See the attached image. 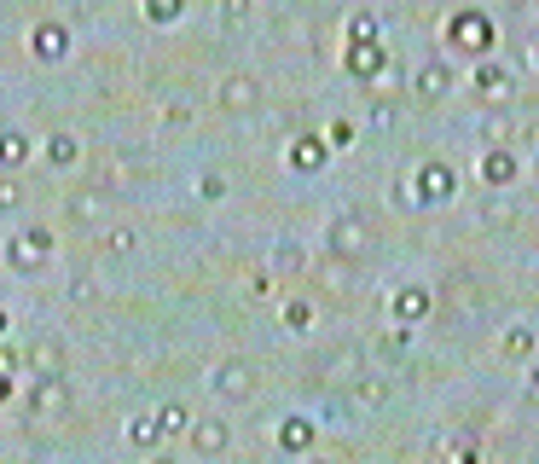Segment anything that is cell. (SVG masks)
Listing matches in <instances>:
<instances>
[{"instance_id": "cell-1", "label": "cell", "mask_w": 539, "mask_h": 464, "mask_svg": "<svg viewBox=\"0 0 539 464\" xmlns=\"http://www.w3.org/2000/svg\"><path fill=\"white\" fill-rule=\"evenodd\" d=\"M325 250L337 255V262H366V255H371V227L360 215H337L325 227Z\"/></svg>"}, {"instance_id": "cell-2", "label": "cell", "mask_w": 539, "mask_h": 464, "mask_svg": "<svg viewBox=\"0 0 539 464\" xmlns=\"http://www.w3.org/2000/svg\"><path fill=\"white\" fill-rule=\"evenodd\" d=\"M46 255H53V232H46V227H24V232L6 244V267H18V273H36Z\"/></svg>"}, {"instance_id": "cell-3", "label": "cell", "mask_w": 539, "mask_h": 464, "mask_svg": "<svg viewBox=\"0 0 539 464\" xmlns=\"http://www.w3.org/2000/svg\"><path fill=\"white\" fill-rule=\"evenodd\" d=\"M360 372H366V355H360L354 343H342V348H331V355L313 360V377L320 383H354Z\"/></svg>"}, {"instance_id": "cell-4", "label": "cell", "mask_w": 539, "mask_h": 464, "mask_svg": "<svg viewBox=\"0 0 539 464\" xmlns=\"http://www.w3.org/2000/svg\"><path fill=\"white\" fill-rule=\"evenodd\" d=\"M256 105H261V82L249 70H232L227 82H220V110H227V117H249Z\"/></svg>"}, {"instance_id": "cell-5", "label": "cell", "mask_w": 539, "mask_h": 464, "mask_svg": "<svg viewBox=\"0 0 539 464\" xmlns=\"http://www.w3.org/2000/svg\"><path fill=\"white\" fill-rule=\"evenodd\" d=\"M447 36H453L458 46H464V53H487V46H493V24H487L482 12H458Z\"/></svg>"}, {"instance_id": "cell-6", "label": "cell", "mask_w": 539, "mask_h": 464, "mask_svg": "<svg viewBox=\"0 0 539 464\" xmlns=\"http://www.w3.org/2000/svg\"><path fill=\"white\" fill-rule=\"evenodd\" d=\"M215 395L220 401H249V395H256V372H249L244 360H227L215 372Z\"/></svg>"}, {"instance_id": "cell-7", "label": "cell", "mask_w": 539, "mask_h": 464, "mask_svg": "<svg viewBox=\"0 0 539 464\" xmlns=\"http://www.w3.org/2000/svg\"><path fill=\"white\" fill-rule=\"evenodd\" d=\"M192 447H198L203 459L227 453V447H232V424H227V418H198V424H192Z\"/></svg>"}, {"instance_id": "cell-8", "label": "cell", "mask_w": 539, "mask_h": 464, "mask_svg": "<svg viewBox=\"0 0 539 464\" xmlns=\"http://www.w3.org/2000/svg\"><path fill=\"white\" fill-rule=\"evenodd\" d=\"M29 46H36V58H41V64H58V58L70 53V29H65V24H36Z\"/></svg>"}, {"instance_id": "cell-9", "label": "cell", "mask_w": 539, "mask_h": 464, "mask_svg": "<svg viewBox=\"0 0 539 464\" xmlns=\"http://www.w3.org/2000/svg\"><path fill=\"white\" fill-rule=\"evenodd\" d=\"M482 180L493 186V191H511V180H516V151L511 146H493L482 157Z\"/></svg>"}, {"instance_id": "cell-10", "label": "cell", "mask_w": 539, "mask_h": 464, "mask_svg": "<svg viewBox=\"0 0 539 464\" xmlns=\"http://www.w3.org/2000/svg\"><path fill=\"white\" fill-rule=\"evenodd\" d=\"M383 64H389V53L377 41H354V46H348V76H360V82L383 76Z\"/></svg>"}, {"instance_id": "cell-11", "label": "cell", "mask_w": 539, "mask_h": 464, "mask_svg": "<svg viewBox=\"0 0 539 464\" xmlns=\"http://www.w3.org/2000/svg\"><path fill=\"white\" fill-rule=\"evenodd\" d=\"M418 191H423L430 203H447L453 191H458V174H453L447 163H423V169H418Z\"/></svg>"}, {"instance_id": "cell-12", "label": "cell", "mask_w": 539, "mask_h": 464, "mask_svg": "<svg viewBox=\"0 0 539 464\" xmlns=\"http://www.w3.org/2000/svg\"><path fill=\"white\" fill-rule=\"evenodd\" d=\"M29 407H36L41 418L65 412V407H70V389H65V377H36V395H29Z\"/></svg>"}, {"instance_id": "cell-13", "label": "cell", "mask_w": 539, "mask_h": 464, "mask_svg": "<svg viewBox=\"0 0 539 464\" xmlns=\"http://www.w3.org/2000/svg\"><path fill=\"white\" fill-rule=\"evenodd\" d=\"M383 401H389V377L360 372L354 383H348V407H383Z\"/></svg>"}, {"instance_id": "cell-14", "label": "cell", "mask_w": 539, "mask_h": 464, "mask_svg": "<svg viewBox=\"0 0 539 464\" xmlns=\"http://www.w3.org/2000/svg\"><path fill=\"white\" fill-rule=\"evenodd\" d=\"M290 169H296V174L325 169V139H320V134H296V146H290Z\"/></svg>"}, {"instance_id": "cell-15", "label": "cell", "mask_w": 539, "mask_h": 464, "mask_svg": "<svg viewBox=\"0 0 539 464\" xmlns=\"http://www.w3.org/2000/svg\"><path fill=\"white\" fill-rule=\"evenodd\" d=\"M423 314H430V291H423V284H406V291H394V319H401V325H418Z\"/></svg>"}, {"instance_id": "cell-16", "label": "cell", "mask_w": 539, "mask_h": 464, "mask_svg": "<svg viewBox=\"0 0 539 464\" xmlns=\"http://www.w3.org/2000/svg\"><path fill=\"white\" fill-rule=\"evenodd\" d=\"M139 174H146V163H139V157H128V151H117V157L105 163V186H110V191H128Z\"/></svg>"}, {"instance_id": "cell-17", "label": "cell", "mask_w": 539, "mask_h": 464, "mask_svg": "<svg viewBox=\"0 0 539 464\" xmlns=\"http://www.w3.org/2000/svg\"><path fill=\"white\" fill-rule=\"evenodd\" d=\"M29 366H36V377H65V348H58L53 337H41L36 348H29Z\"/></svg>"}, {"instance_id": "cell-18", "label": "cell", "mask_w": 539, "mask_h": 464, "mask_svg": "<svg viewBox=\"0 0 539 464\" xmlns=\"http://www.w3.org/2000/svg\"><path fill=\"white\" fill-rule=\"evenodd\" d=\"M447 88H453V70H447V58H430V64L418 70V93H423V99H441Z\"/></svg>"}, {"instance_id": "cell-19", "label": "cell", "mask_w": 539, "mask_h": 464, "mask_svg": "<svg viewBox=\"0 0 539 464\" xmlns=\"http://www.w3.org/2000/svg\"><path fill=\"white\" fill-rule=\"evenodd\" d=\"M447 302H453L458 314H464V308H470V314H482V291H475V279H470V273H453V279H447Z\"/></svg>"}, {"instance_id": "cell-20", "label": "cell", "mask_w": 539, "mask_h": 464, "mask_svg": "<svg viewBox=\"0 0 539 464\" xmlns=\"http://www.w3.org/2000/svg\"><path fill=\"white\" fill-rule=\"evenodd\" d=\"M475 88H482L487 99H511V70H504V64H482V70H475Z\"/></svg>"}, {"instance_id": "cell-21", "label": "cell", "mask_w": 539, "mask_h": 464, "mask_svg": "<svg viewBox=\"0 0 539 464\" xmlns=\"http://www.w3.org/2000/svg\"><path fill=\"white\" fill-rule=\"evenodd\" d=\"M279 447H284V453H308V447H313V418H284Z\"/></svg>"}, {"instance_id": "cell-22", "label": "cell", "mask_w": 539, "mask_h": 464, "mask_svg": "<svg viewBox=\"0 0 539 464\" xmlns=\"http://www.w3.org/2000/svg\"><path fill=\"white\" fill-rule=\"evenodd\" d=\"M482 221H487V227H504V221H516V198H511V191H493V198H487V210H482Z\"/></svg>"}, {"instance_id": "cell-23", "label": "cell", "mask_w": 539, "mask_h": 464, "mask_svg": "<svg viewBox=\"0 0 539 464\" xmlns=\"http://www.w3.org/2000/svg\"><path fill=\"white\" fill-rule=\"evenodd\" d=\"M24 157H29V139L18 134V128H6V134H0V163H6V169H18Z\"/></svg>"}, {"instance_id": "cell-24", "label": "cell", "mask_w": 539, "mask_h": 464, "mask_svg": "<svg viewBox=\"0 0 539 464\" xmlns=\"http://www.w3.org/2000/svg\"><path fill=\"white\" fill-rule=\"evenodd\" d=\"M46 157H53L58 169H70L76 157H82V146H76V134H53V139H46Z\"/></svg>"}, {"instance_id": "cell-25", "label": "cell", "mask_w": 539, "mask_h": 464, "mask_svg": "<svg viewBox=\"0 0 539 464\" xmlns=\"http://www.w3.org/2000/svg\"><path fill=\"white\" fill-rule=\"evenodd\" d=\"M528 355H534V331L528 325L504 331V360H528Z\"/></svg>"}, {"instance_id": "cell-26", "label": "cell", "mask_w": 539, "mask_h": 464, "mask_svg": "<svg viewBox=\"0 0 539 464\" xmlns=\"http://www.w3.org/2000/svg\"><path fill=\"white\" fill-rule=\"evenodd\" d=\"M447 464H482V447H475V436H453V441H447Z\"/></svg>"}, {"instance_id": "cell-27", "label": "cell", "mask_w": 539, "mask_h": 464, "mask_svg": "<svg viewBox=\"0 0 539 464\" xmlns=\"http://www.w3.org/2000/svg\"><path fill=\"white\" fill-rule=\"evenodd\" d=\"M348 36H354V41H377L383 29H377V18H371V12H354V18H348Z\"/></svg>"}, {"instance_id": "cell-28", "label": "cell", "mask_w": 539, "mask_h": 464, "mask_svg": "<svg viewBox=\"0 0 539 464\" xmlns=\"http://www.w3.org/2000/svg\"><path fill=\"white\" fill-rule=\"evenodd\" d=\"M157 436H163L157 418H134V424H128V441H134V447H157Z\"/></svg>"}, {"instance_id": "cell-29", "label": "cell", "mask_w": 539, "mask_h": 464, "mask_svg": "<svg viewBox=\"0 0 539 464\" xmlns=\"http://www.w3.org/2000/svg\"><path fill=\"white\" fill-rule=\"evenodd\" d=\"M70 210L87 221V215H99V210H105V198H99V191H76V198H70Z\"/></svg>"}, {"instance_id": "cell-30", "label": "cell", "mask_w": 539, "mask_h": 464, "mask_svg": "<svg viewBox=\"0 0 539 464\" xmlns=\"http://www.w3.org/2000/svg\"><path fill=\"white\" fill-rule=\"evenodd\" d=\"M482 134L493 139V146H504V139H511V117H504V110H499V117H487V122H482Z\"/></svg>"}, {"instance_id": "cell-31", "label": "cell", "mask_w": 539, "mask_h": 464, "mask_svg": "<svg viewBox=\"0 0 539 464\" xmlns=\"http://www.w3.org/2000/svg\"><path fill=\"white\" fill-rule=\"evenodd\" d=\"M105 244L117 250V255H128V250L139 244V232H134V227H110V238H105Z\"/></svg>"}, {"instance_id": "cell-32", "label": "cell", "mask_w": 539, "mask_h": 464, "mask_svg": "<svg viewBox=\"0 0 539 464\" xmlns=\"http://www.w3.org/2000/svg\"><path fill=\"white\" fill-rule=\"evenodd\" d=\"M157 429H163V436L186 429V407H163V412H157Z\"/></svg>"}, {"instance_id": "cell-33", "label": "cell", "mask_w": 539, "mask_h": 464, "mask_svg": "<svg viewBox=\"0 0 539 464\" xmlns=\"http://www.w3.org/2000/svg\"><path fill=\"white\" fill-rule=\"evenodd\" d=\"M273 267H279V273H296V267H302V250H296V244H279Z\"/></svg>"}, {"instance_id": "cell-34", "label": "cell", "mask_w": 539, "mask_h": 464, "mask_svg": "<svg viewBox=\"0 0 539 464\" xmlns=\"http://www.w3.org/2000/svg\"><path fill=\"white\" fill-rule=\"evenodd\" d=\"M174 18H180V6H174V0H157V6H151V24H174Z\"/></svg>"}, {"instance_id": "cell-35", "label": "cell", "mask_w": 539, "mask_h": 464, "mask_svg": "<svg viewBox=\"0 0 539 464\" xmlns=\"http://www.w3.org/2000/svg\"><path fill=\"white\" fill-rule=\"evenodd\" d=\"M198 191H203V198H220V191H227V180H220V174H203Z\"/></svg>"}, {"instance_id": "cell-36", "label": "cell", "mask_w": 539, "mask_h": 464, "mask_svg": "<svg viewBox=\"0 0 539 464\" xmlns=\"http://www.w3.org/2000/svg\"><path fill=\"white\" fill-rule=\"evenodd\" d=\"M406 343H412V331H394V337H383V355H406Z\"/></svg>"}, {"instance_id": "cell-37", "label": "cell", "mask_w": 539, "mask_h": 464, "mask_svg": "<svg viewBox=\"0 0 539 464\" xmlns=\"http://www.w3.org/2000/svg\"><path fill=\"white\" fill-rule=\"evenodd\" d=\"M244 12H249L244 0H227V6H220V24H238V18H244Z\"/></svg>"}, {"instance_id": "cell-38", "label": "cell", "mask_w": 539, "mask_h": 464, "mask_svg": "<svg viewBox=\"0 0 539 464\" xmlns=\"http://www.w3.org/2000/svg\"><path fill=\"white\" fill-rule=\"evenodd\" d=\"M70 296H76V302H87V296H99V284H87V273H82V279L70 284Z\"/></svg>"}, {"instance_id": "cell-39", "label": "cell", "mask_w": 539, "mask_h": 464, "mask_svg": "<svg viewBox=\"0 0 539 464\" xmlns=\"http://www.w3.org/2000/svg\"><path fill=\"white\" fill-rule=\"evenodd\" d=\"M389 122H394V105L383 99V105H377V110H371V128H389Z\"/></svg>"}, {"instance_id": "cell-40", "label": "cell", "mask_w": 539, "mask_h": 464, "mask_svg": "<svg viewBox=\"0 0 539 464\" xmlns=\"http://www.w3.org/2000/svg\"><path fill=\"white\" fill-rule=\"evenodd\" d=\"M12 372V355H6V348H0V377H6Z\"/></svg>"}, {"instance_id": "cell-41", "label": "cell", "mask_w": 539, "mask_h": 464, "mask_svg": "<svg viewBox=\"0 0 539 464\" xmlns=\"http://www.w3.org/2000/svg\"><path fill=\"white\" fill-rule=\"evenodd\" d=\"M6 325H12V319H6V308H0V337H6Z\"/></svg>"}, {"instance_id": "cell-42", "label": "cell", "mask_w": 539, "mask_h": 464, "mask_svg": "<svg viewBox=\"0 0 539 464\" xmlns=\"http://www.w3.org/2000/svg\"><path fill=\"white\" fill-rule=\"evenodd\" d=\"M157 464H174V459H157Z\"/></svg>"}, {"instance_id": "cell-43", "label": "cell", "mask_w": 539, "mask_h": 464, "mask_svg": "<svg viewBox=\"0 0 539 464\" xmlns=\"http://www.w3.org/2000/svg\"><path fill=\"white\" fill-rule=\"evenodd\" d=\"M320 464H331V459H320Z\"/></svg>"}]
</instances>
